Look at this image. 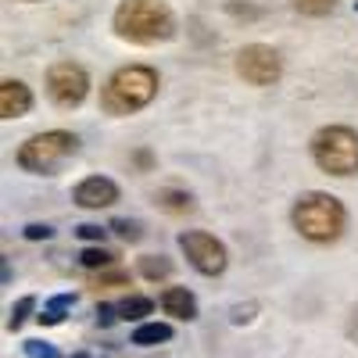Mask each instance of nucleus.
<instances>
[{
  "label": "nucleus",
  "mask_w": 358,
  "mask_h": 358,
  "mask_svg": "<svg viewBox=\"0 0 358 358\" xmlns=\"http://www.w3.org/2000/svg\"><path fill=\"white\" fill-rule=\"evenodd\" d=\"M108 229H111V233H118V236H122L126 244H136L140 236H143V226H140L136 219H115V222H111Z\"/></svg>",
  "instance_id": "6ab92c4d"
},
{
  "label": "nucleus",
  "mask_w": 358,
  "mask_h": 358,
  "mask_svg": "<svg viewBox=\"0 0 358 358\" xmlns=\"http://www.w3.org/2000/svg\"><path fill=\"white\" fill-rule=\"evenodd\" d=\"M50 233H54V229H50L47 222H29V226H25V241H47Z\"/></svg>",
  "instance_id": "5701e85b"
},
{
  "label": "nucleus",
  "mask_w": 358,
  "mask_h": 358,
  "mask_svg": "<svg viewBox=\"0 0 358 358\" xmlns=\"http://www.w3.org/2000/svg\"><path fill=\"white\" fill-rule=\"evenodd\" d=\"M290 222H294V229L301 233L305 241H312V244H334L337 236L344 233V226H348V212H344V204L334 194L308 190V194H301L294 201Z\"/></svg>",
  "instance_id": "f03ea898"
},
{
  "label": "nucleus",
  "mask_w": 358,
  "mask_h": 358,
  "mask_svg": "<svg viewBox=\"0 0 358 358\" xmlns=\"http://www.w3.org/2000/svg\"><path fill=\"white\" fill-rule=\"evenodd\" d=\"M90 94V72L79 62H54L47 69V97L57 108H79Z\"/></svg>",
  "instance_id": "423d86ee"
},
{
  "label": "nucleus",
  "mask_w": 358,
  "mask_h": 358,
  "mask_svg": "<svg viewBox=\"0 0 358 358\" xmlns=\"http://www.w3.org/2000/svg\"><path fill=\"white\" fill-rule=\"evenodd\" d=\"M104 233H108V229H101V226H94V222H83V226H76V236H79V241L94 244V248L104 241Z\"/></svg>",
  "instance_id": "4be33fe9"
},
{
  "label": "nucleus",
  "mask_w": 358,
  "mask_h": 358,
  "mask_svg": "<svg viewBox=\"0 0 358 358\" xmlns=\"http://www.w3.org/2000/svg\"><path fill=\"white\" fill-rule=\"evenodd\" d=\"M172 273V262L165 255H143L140 258V276L143 280H165Z\"/></svg>",
  "instance_id": "2eb2a0df"
},
{
  "label": "nucleus",
  "mask_w": 358,
  "mask_h": 358,
  "mask_svg": "<svg viewBox=\"0 0 358 358\" xmlns=\"http://www.w3.org/2000/svg\"><path fill=\"white\" fill-rule=\"evenodd\" d=\"M155 204L162 208V212H169V215H187V212H194V197H190L187 190H176V187L158 190V194H155Z\"/></svg>",
  "instance_id": "f8f14e48"
},
{
  "label": "nucleus",
  "mask_w": 358,
  "mask_h": 358,
  "mask_svg": "<svg viewBox=\"0 0 358 358\" xmlns=\"http://www.w3.org/2000/svg\"><path fill=\"white\" fill-rule=\"evenodd\" d=\"M29 108H33V90H29L22 79H4L0 83V115L4 118H22Z\"/></svg>",
  "instance_id": "9d476101"
},
{
  "label": "nucleus",
  "mask_w": 358,
  "mask_h": 358,
  "mask_svg": "<svg viewBox=\"0 0 358 358\" xmlns=\"http://www.w3.org/2000/svg\"><path fill=\"white\" fill-rule=\"evenodd\" d=\"M236 72H241L251 86H273L283 76V62L268 43H248L236 54Z\"/></svg>",
  "instance_id": "6e6552de"
},
{
  "label": "nucleus",
  "mask_w": 358,
  "mask_h": 358,
  "mask_svg": "<svg viewBox=\"0 0 358 358\" xmlns=\"http://www.w3.org/2000/svg\"><path fill=\"white\" fill-rule=\"evenodd\" d=\"M79 151V136L69 133V129H47V133H36L29 136L22 147H18V169L25 172H36V176H50L57 165H65L72 155Z\"/></svg>",
  "instance_id": "20e7f679"
},
{
  "label": "nucleus",
  "mask_w": 358,
  "mask_h": 358,
  "mask_svg": "<svg viewBox=\"0 0 358 358\" xmlns=\"http://www.w3.org/2000/svg\"><path fill=\"white\" fill-rule=\"evenodd\" d=\"M136 165H140V169H151V165H155L151 151H136Z\"/></svg>",
  "instance_id": "bb28decb"
},
{
  "label": "nucleus",
  "mask_w": 358,
  "mask_h": 358,
  "mask_svg": "<svg viewBox=\"0 0 358 358\" xmlns=\"http://www.w3.org/2000/svg\"><path fill=\"white\" fill-rule=\"evenodd\" d=\"M355 8H358V4H355Z\"/></svg>",
  "instance_id": "c756f323"
},
{
  "label": "nucleus",
  "mask_w": 358,
  "mask_h": 358,
  "mask_svg": "<svg viewBox=\"0 0 358 358\" xmlns=\"http://www.w3.org/2000/svg\"><path fill=\"white\" fill-rule=\"evenodd\" d=\"M162 308H165V315H172V319L194 322V319H197V297H194L187 287H169V290L162 294Z\"/></svg>",
  "instance_id": "9b49d317"
},
{
  "label": "nucleus",
  "mask_w": 358,
  "mask_h": 358,
  "mask_svg": "<svg viewBox=\"0 0 358 358\" xmlns=\"http://www.w3.org/2000/svg\"><path fill=\"white\" fill-rule=\"evenodd\" d=\"M179 248H183L187 262L197 268L201 276H222L226 265H229L226 244L215 241V236L204 233V229H187V233H179Z\"/></svg>",
  "instance_id": "0eeeda50"
},
{
  "label": "nucleus",
  "mask_w": 358,
  "mask_h": 358,
  "mask_svg": "<svg viewBox=\"0 0 358 358\" xmlns=\"http://www.w3.org/2000/svg\"><path fill=\"white\" fill-rule=\"evenodd\" d=\"M251 312H255V305H248V308H244V305H236V308H233V315H229V319H233V322H236V326H241V322H251V319H255V315H251Z\"/></svg>",
  "instance_id": "393cba45"
},
{
  "label": "nucleus",
  "mask_w": 358,
  "mask_h": 358,
  "mask_svg": "<svg viewBox=\"0 0 358 358\" xmlns=\"http://www.w3.org/2000/svg\"><path fill=\"white\" fill-rule=\"evenodd\" d=\"M72 305H76V294H57V297H50V305H47L36 319H40L43 326H54V322H62V319H65L62 312L72 308Z\"/></svg>",
  "instance_id": "dca6fc26"
},
{
  "label": "nucleus",
  "mask_w": 358,
  "mask_h": 358,
  "mask_svg": "<svg viewBox=\"0 0 358 358\" xmlns=\"http://www.w3.org/2000/svg\"><path fill=\"white\" fill-rule=\"evenodd\" d=\"M151 312H155V301L143 297V294H129L126 301H118V319H126V322H140L143 315H151Z\"/></svg>",
  "instance_id": "4468645a"
},
{
  "label": "nucleus",
  "mask_w": 358,
  "mask_h": 358,
  "mask_svg": "<svg viewBox=\"0 0 358 358\" xmlns=\"http://www.w3.org/2000/svg\"><path fill=\"white\" fill-rule=\"evenodd\" d=\"M155 97H158V72L151 65H126L104 83L101 104L108 115H133Z\"/></svg>",
  "instance_id": "7ed1b4c3"
},
{
  "label": "nucleus",
  "mask_w": 358,
  "mask_h": 358,
  "mask_svg": "<svg viewBox=\"0 0 358 358\" xmlns=\"http://www.w3.org/2000/svg\"><path fill=\"white\" fill-rule=\"evenodd\" d=\"M33 308H36V297H18V305L11 308V319H8V330H22V322L33 315Z\"/></svg>",
  "instance_id": "aec40b11"
},
{
  "label": "nucleus",
  "mask_w": 358,
  "mask_h": 358,
  "mask_svg": "<svg viewBox=\"0 0 358 358\" xmlns=\"http://www.w3.org/2000/svg\"><path fill=\"white\" fill-rule=\"evenodd\" d=\"M79 358H90V355H79Z\"/></svg>",
  "instance_id": "c85d7f7f"
},
{
  "label": "nucleus",
  "mask_w": 358,
  "mask_h": 358,
  "mask_svg": "<svg viewBox=\"0 0 358 358\" xmlns=\"http://www.w3.org/2000/svg\"><path fill=\"white\" fill-rule=\"evenodd\" d=\"M115 33L129 43H165L176 36V15L165 0H118L111 15Z\"/></svg>",
  "instance_id": "f257e3e1"
},
{
  "label": "nucleus",
  "mask_w": 358,
  "mask_h": 358,
  "mask_svg": "<svg viewBox=\"0 0 358 358\" xmlns=\"http://www.w3.org/2000/svg\"><path fill=\"white\" fill-rule=\"evenodd\" d=\"M111 262H115V255H111L108 248H101V244L79 251V265H83V268H108Z\"/></svg>",
  "instance_id": "f3484780"
},
{
  "label": "nucleus",
  "mask_w": 358,
  "mask_h": 358,
  "mask_svg": "<svg viewBox=\"0 0 358 358\" xmlns=\"http://www.w3.org/2000/svg\"><path fill=\"white\" fill-rule=\"evenodd\" d=\"M312 162L330 176L358 172V133L351 126H322L312 136Z\"/></svg>",
  "instance_id": "39448f33"
},
{
  "label": "nucleus",
  "mask_w": 358,
  "mask_h": 358,
  "mask_svg": "<svg viewBox=\"0 0 358 358\" xmlns=\"http://www.w3.org/2000/svg\"><path fill=\"white\" fill-rule=\"evenodd\" d=\"M25 355L29 358H62V351L47 341H25Z\"/></svg>",
  "instance_id": "412c9836"
},
{
  "label": "nucleus",
  "mask_w": 358,
  "mask_h": 358,
  "mask_svg": "<svg viewBox=\"0 0 358 358\" xmlns=\"http://www.w3.org/2000/svg\"><path fill=\"white\" fill-rule=\"evenodd\" d=\"M118 319V305H97V322L101 326H111Z\"/></svg>",
  "instance_id": "b1692460"
},
{
  "label": "nucleus",
  "mask_w": 358,
  "mask_h": 358,
  "mask_svg": "<svg viewBox=\"0 0 358 358\" xmlns=\"http://www.w3.org/2000/svg\"><path fill=\"white\" fill-rule=\"evenodd\" d=\"M72 201L79 208H90V212H94V208H111L118 201V183L108 176H86L83 183H76Z\"/></svg>",
  "instance_id": "1a4fd4ad"
},
{
  "label": "nucleus",
  "mask_w": 358,
  "mask_h": 358,
  "mask_svg": "<svg viewBox=\"0 0 358 358\" xmlns=\"http://www.w3.org/2000/svg\"><path fill=\"white\" fill-rule=\"evenodd\" d=\"M122 283H129V280H126V273H111V276H97V287H122Z\"/></svg>",
  "instance_id": "a878e982"
},
{
  "label": "nucleus",
  "mask_w": 358,
  "mask_h": 358,
  "mask_svg": "<svg viewBox=\"0 0 358 358\" xmlns=\"http://www.w3.org/2000/svg\"><path fill=\"white\" fill-rule=\"evenodd\" d=\"M290 4L301 11V15H308V18H322V15H330V11H334L337 0H290Z\"/></svg>",
  "instance_id": "a211bd4d"
},
{
  "label": "nucleus",
  "mask_w": 358,
  "mask_h": 358,
  "mask_svg": "<svg viewBox=\"0 0 358 358\" xmlns=\"http://www.w3.org/2000/svg\"><path fill=\"white\" fill-rule=\"evenodd\" d=\"M348 334L358 341V308H355V315H351V322H348Z\"/></svg>",
  "instance_id": "cd10ccee"
},
{
  "label": "nucleus",
  "mask_w": 358,
  "mask_h": 358,
  "mask_svg": "<svg viewBox=\"0 0 358 358\" xmlns=\"http://www.w3.org/2000/svg\"><path fill=\"white\" fill-rule=\"evenodd\" d=\"M136 348H155V344H165V341H172V326L169 322H140L136 330H133V337H129Z\"/></svg>",
  "instance_id": "ddd939ff"
}]
</instances>
